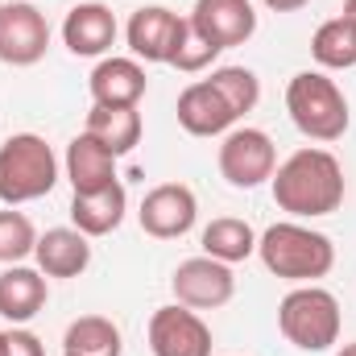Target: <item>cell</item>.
I'll return each instance as SVG.
<instances>
[{
  "label": "cell",
  "instance_id": "cell-15",
  "mask_svg": "<svg viewBox=\"0 0 356 356\" xmlns=\"http://www.w3.org/2000/svg\"><path fill=\"white\" fill-rule=\"evenodd\" d=\"M88 91L99 108H137L145 95V67L137 58H99Z\"/></svg>",
  "mask_w": 356,
  "mask_h": 356
},
{
  "label": "cell",
  "instance_id": "cell-26",
  "mask_svg": "<svg viewBox=\"0 0 356 356\" xmlns=\"http://www.w3.org/2000/svg\"><path fill=\"white\" fill-rule=\"evenodd\" d=\"M33 245H38V232L29 224L25 211H0V261L4 266H21L25 257H33Z\"/></svg>",
  "mask_w": 356,
  "mask_h": 356
},
{
  "label": "cell",
  "instance_id": "cell-28",
  "mask_svg": "<svg viewBox=\"0 0 356 356\" xmlns=\"http://www.w3.org/2000/svg\"><path fill=\"white\" fill-rule=\"evenodd\" d=\"M307 0H266V8H273V13H294V8H302Z\"/></svg>",
  "mask_w": 356,
  "mask_h": 356
},
{
  "label": "cell",
  "instance_id": "cell-17",
  "mask_svg": "<svg viewBox=\"0 0 356 356\" xmlns=\"http://www.w3.org/2000/svg\"><path fill=\"white\" fill-rule=\"evenodd\" d=\"M50 290H46V273L42 269H29V266H8L0 273V315L21 327L29 323L42 307H46Z\"/></svg>",
  "mask_w": 356,
  "mask_h": 356
},
{
  "label": "cell",
  "instance_id": "cell-31",
  "mask_svg": "<svg viewBox=\"0 0 356 356\" xmlns=\"http://www.w3.org/2000/svg\"><path fill=\"white\" fill-rule=\"evenodd\" d=\"M63 356H75V353H63Z\"/></svg>",
  "mask_w": 356,
  "mask_h": 356
},
{
  "label": "cell",
  "instance_id": "cell-16",
  "mask_svg": "<svg viewBox=\"0 0 356 356\" xmlns=\"http://www.w3.org/2000/svg\"><path fill=\"white\" fill-rule=\"evenodd\" d=\"M67 178L75 186V195H95V191H108L116 178V154L95 141L91 133H79L71 145H67Z\"/></svg>",
  "mask_w": 356,
  "mask_h": 356
},
{
  "label": "cell",
  "instance_id": "cell-7",
  "mask_svg": "<svg viewBox=\"0 0 356 356\" xmlns=\"http://www.w3.org/2000/svg\"><path fill=\"white\" fill-rule=\"evenodd\" d=\"M277 170V149L261 129H232L224 133L220 145V175L228 178L236 191H253Z\"/></svg>",
  "mask_w": 356,
  "mask_h": 356
},
{
  "label": "cell",
  "instance_id": "cell-24",
  "mask_svg": "<svg viewBox=\"0 0 356 356\" xmlns=\"http://www.w3.org/2000/svg\"><path fill=\"white\" fill-rule=\"evenodd\" d=\"M207 83L228 99V108H232L236 116L253 112V108H257V99H261V79H257L249 67H220V71H211V79H207Z\"/></svg>",
  "mask_w": 356,
  "mask_h": 356
},
{
  "label": "cell",
  "instance_id": "cell-21",
  "mask_svg": "<svg viewBox=\"0 0 356 356\" xmlns=\"http://www.w3.org/2000/svg\"><path fill=\"white\" fill-rule=\"evenodd\" d=\"M199 245H203L207 257H216L224 266H236V261H245V257L257 253V232L245 220H236V216H220V220H211L203 228V241Z\"/></svg>",
  "mask_w": 356,
  "mask_h": 356
},
{
  "label": "cell",
  "instance_id": "cell-9",
  "mask_svg": "<svg viewBox=\"0 0 356 356\" xmlns=\"http://www.w3.org/2000/svg\"><path fill=\"white\" fill-rule=\"evenodd\" d=\"M170 286H175V298L182 307H191V311H216V307H224L236 294L232 266H224V261H216L207 253L182 261L175 269V277H170Z\"/></svg>",
  "mask_w": 356,
  "mask_h": 356
},
{
  "label": "cell",
  "instance_id": "cell-23",
  "mask_svg": "<svg viewBox=\"0 0 356 356\" xmlns=\"http://www.w3.org/2000/svg\"><path fill=\"white\" fill-rule=\"evenodd\" d=\"M311 54L327 71H348V67H356V38H353V29H348V21L344 17L323 21L315 29V38H311Z\"/></svg>",
  "mask_w": 356,
  "mask_h": 356
},
{
  "label": "cell",
  "instance_id": "cell-8",
  "mask_svg": "<svg viewBox=\"0 0 356 356\" xmlns=\"http://www.w3.org/2000/svg\"><path fill=\"white\" fill-rule=\"evenodd\" d=\"M195 216H199V203H195V191L182 186V182H162L154 186L145 199H141V232L154 236V241H178L195 228Z\"/></svg>",
  "mask_w": 356,
  "mask_h": 356
},
{
  "label": "cell",
  "instance_id": "cell-18",
  "mask_svg": "<svg viewBox=\"0 0 356 356\" xmlns=\"http://www.w3.org/2000/svg\"><path fill=\"white\" fill-rule=\"evenodd\" d=\"M33 257L46 277H79L91 266V245L79 228H50L46 236H38Z\"/></svg>",
  "mask_w": 356,
  "mask_h": 356
},
{
  "label": "cell",
  "instance_id": "cell-22",
  "mask_svg": "<svg viewBox=\"0 0 356 356\" xmlns=\"http://www.w3.org/2000/svg\"><path fill=\"white\" fill-rule=\"evenodd\" d=\"M63 353L75 356H120V327L104 315H83L67 327Z\"/></svg>",
  "mask_w": 356,
  "mask_h": 356
},
{
  "label": "cell",
  "instance_id": "cell-3",
  "mask_svg": "<svg viewBox=\"0 0 356 356\" xmlns=\"http://www.w3.org/2000/svg\"><path fill=\"white\" fill-rule=\"evenodd\" d=\"M286 112L311 141H340L348 133V99L323 71H298L286 88Z\"/></svg>",
  "mask_w": 356,
  "mask_h": 356
},
{
  "label": "cell",
  "instance_id": "cell-5",
  "mask_svg": "<svg viewBox=\"0 0 356 356\" xmlns=\"http://www.w3.org/2000/svg\"><path fill=\"white\" fill-rule=\"evenodd\" d=\"M277 327L282 336L302 348V353H323L340 340V302L332 290L307 282L298 290H290L277 307Z\"/></svg>",
  "mask_w": 356,
  "mask_h": 356
},
{
  "label": "cell",
  "instance_id": "cell-25",
  "mask_svg": "<svg viewBox=\"0 0 356 356\" xmlns=\"http://www.w3.org/2000/svg\"><path fill=\"white\" fill-rule=\"evenodd\" d=\"M220 54H224V50H220V46H211V42L191 25V17H182L178 38H175V50H170V67L186 71V75H195V71H207Z\"/></svg>",
  "mask_w": 356,
  "mask_h": 356
},
{
  "label": "cell",
  "instance_id": "cell-30",
  "mask_svg": "<svg viewBox=\"0 0 356 356\" xmlns=\"http://www.w3.org/2000/svg\"><path fill=\"white\" fill-rule=\"evenodd\" d=\"M336 356H356V344H344V348H340Z\"/></svg>",
  "mask_w": 356,
  "mask_h": 356
},
{
  "label": "cell",
  "instance_id": "cell-6",
  "mask_svg": "<svg viewBox=\"0 0 356 356\" xmlns=\"http://www.w3.org/2000/svg\"><path fill=\"white\" fill-rule=\"evenodd\" d=\"M50 50V25L46 13L33 0H8L0 4V63L8 67H33Z\"/></svg>",
  "mask_w": 356,
  "mask_h": 356
},
{
  "label": "cell",
  "instance_id": "cell-19",
  "mask_svg": "<svg viewBox=\"0 0 356 356\" xmlns=\"http://www.w3.org/2000/svg\"><path fill=\"white\" fill-rule=\"evenodd\" d=\"M129 211V195L120 182H112L108 191H95V195H71V224L83 232V236H108L120 228Z\"/></svg>",
  "mask_w": 356,
  "mask_h": 356
},
{
  "label": "cell",
  "instance_id": "cell-2",
  "mask_svg": "<svg viewBox=\"0 0 356 356\" xmlns=\"http://www.w3.org/2000/svg\"><path fill=\"white\" fill-rule=\"evenodd\" d=\"M257 257L273 277H286V282H315V277H327L336 266V245L307 228V224H294V220H282V224H269L266 232L257 236Z\"/></svg>",
  "mask_w": 356,
  "mask_h": 356
},
{
  "label": "cell",
  "instance_id": "cell-4",
  "mask_svg": "<svg viewBox=\"0 0 356 356\" xmlns=\"http://www.w3.org/2000/svg\"><path fill=\"white\" fill-rule=\"evenodd\" d=\"M58 182V158L38 133H17L0 145V199L8 207L50 195Z\"/></svg>",
  "mask_w": 356,
  "mask_h": 356
},
{
  "label": "cell",
  "instance_id": "cell-27",
  "mask_svg": "<svg viewBox=\"0 0 356 356\" xmlns=\"http://www.w3.org/2000/svg\"><path fill=\"white\" fill-rule=\"evenodd\" d=\"M0 356H46V348L33 332L8 327V332H0Z\"/></svg>",
  "mask_w": 356,
  "mask_h": 356
},
{
  "label": "cell",
  "instance_id": "cell-1",
  "mask_svg": "<svg viewBox=\"0 0 356 356\" xmlns=\"http://www.w3.org/2000/svg\"><path fill=\"white\" fill-rule=\"evenodd\" d=\"M273 203L298 220L332 216L344 203V166L327 149H298L273 170Z\"/></svg>",
  "mask_w": 356,
  "mask_h": 356
},
{
  "label": "cell",
  "instance_id": "cell-14",
  "mask_svg": "<svg viewBox=\"0 0 356 356\" xmlns=\"http://www.w3.org/2000/svg\"><path fill=\"white\" fill-rule=\"evenodd\" d=\"M236 120H241V116L228 108V99L211 88L207 79L182 88V95H178V124H182L191 137H220V133H228Z\"/></svg>",
  "mask_w": 356,
  "mask_h": 356
},
{
  "label": "cell",
  "instance_id": "cell-29",
  "mask_svg": "<svg viewBox=\"0 0 356 356\" xmlns=\"http://www.w3.org/2000/svg\"><path fill=\"white\" fill-rule=\"evenodd\" d=\"M344 21H348V29L356 38V0H344Z\"/></svg>",
  "mask_w": 356,
  "mask_h": 356
},
{
  "label": "cell",
  "instance_id": "cell-20",
  "mask_svg": "<svg viewBox=\"0 0 356 356\" xmlns=\"http://www.w3.org/2000/svg\"><path fill=\"white\" fill-rule=\"evenodd\" d=\"M83 133H91L95 141H104L120 158V154L137 149V141H141V112L137 108H99V104H91Z\"/></svg>",
  "mask_w": 356,
  "mask_h": 356
},
{
  "label": "cell",
  "instance_id": "cell-12",
  "mask_svg": "<svg viewBox=\"0 0 356 356\" xmlns=\"http://www.w3.org/2000/svg\"><path fill=\"white\" fill-rule=\"evenodd\" d=\"M178 25H182V17H178L175 8H166V4H145V8H137V13L129 17V29H124L133 58H137V63H141V58H145V63H170Z\"/></svg>",
  "mask_w": 356,
  "mask_h": 356
},
{
  "label": "cell",
  "instance_id": "cell-13",
  "mask_svg": "<svg viewBox=\"0 0 356 356\" xmlns=\"http://www.w3.org/2000/svg\"><path fill=\"white\" fill-rule=\"evenodd\" d=\"M63 42L79 58H99L116 46V17L99 0H79L63 21Z\"/></svg>",
  "mask_w": 356,
  "mask_h": 356
},
{
  "label": "cell",
  "instance_id": "cell-10",
  "mask_svg": "<svg viewBox=\"0 0 356 356\" xmlns=\"http://www.w3.org/2000/svg\"><path fill=\"white\" fill-rule=\"evenodd\" d=\"M149 353L154 356H211V327L191 307H158L149 319Z\"/></svg>",
  "mask_w": 356,
  "mask_h": 356
},
{
  "label": "cell",
  "instance_id": "cell-11",
  "mask_svg": "<svg viewBox=\"0 0 356 356\" xmlns=\"http://www.w3.org/2000/svg\"><path fill=\"white\" fill-rule=\"evenodd\" d=\"M191 25L220 50L245 46L257 33V13L249 0H195Z\"/></svg>",
  "mask_w": 356,
  "mask_h": 356
}]
</instances>
